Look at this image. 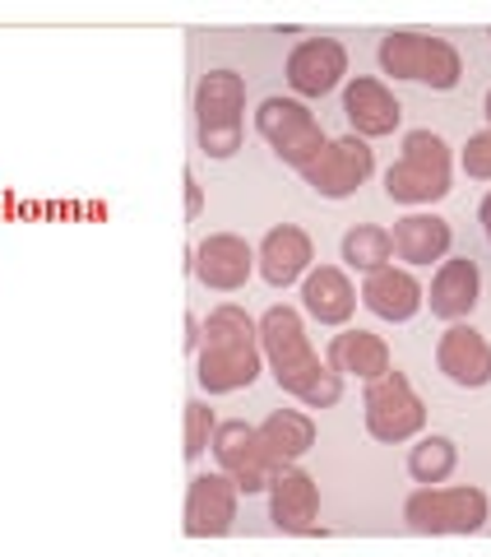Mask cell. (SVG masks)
<instances>
[{"label":"cell","instance_id":"cell-1","mask_svg":"<svg viewBox=\"0 0 491 557\" xmlns=\"http://www.w3.org/2000/svg\"><path fill=\"white\" fill-rule=\"evenodd\" d=\"M265 372V354H260V321L237 302H218L204 317V339L196 354V381L204 395H232L255 386Z\"/></svg>","mask_w":491,"mask_h":557},{"label":"cell","instance_id":"cell-2","mask_svg":"<svg viewBox=\"0 0 491 557\" xmlns=\"http://www.w3.org/2000/svg\"><path fill=\"white\" fill-rule=\"evenodd\" d=\"M454 182V153L436 131H408L403 153L385 172V196L394 205H436L450 196Z\"/></svg>","mask_w":491,"mask_h":557},{"label":"cell","instance_id":"cell-3","mask_svg":"<svg viewBox=\"0 0 491 557\" xmlns=\"http://www.w3.org/2000/svg\"><path fill=\"white\" fill-rule=\"evenodd\" d=\"M196 139L204 159H232L246 139V79L237 70H209L196 84Z\"/></svg>","mask_w":491,"mask_h":557},{"label":"cell","instance_id":"cell-4","mask_svg":"<svg viewBox=\"0 0 491 557\" xmlns=\"http://www.w3.org/2000/svg\"><path fill=\"white\" fill-rule=\"evenodd\" d=\"M260 354H265L269 376L297 399H302L311 381L329 368V362H320V354L311 348L302 311L288 307V302H278V307H269L265 317H260Z\"/></svg>","mask_w":491,"mask_h":557},{"label":"cell","instance_id":"cell-5","mask_svg":"<svg viewBox=\"0 0 491 557\" xmlns=\"http://www.w3.org/2000/svg\"><path fill=\"white\" fill-rule=\"evenodd\" d=\"M380 70L408 84H427L436 94H450L464 79V61L454 51L450 38L436 33H417V28H399L380 38Z\"/></svg>","mask_w":491,"mask_h":557},{"label":"cell","instance_id":"cell-6","mask_svg":"<svg viewBox=\"0 0 491 557\" xmlns=\"http://www.w3.org/2000/svg\"><path fill=\"white\" fill-rule=\"evenodd\" d=\"M255 131L274 149V159H284L297 172H302L315 153L329 145L325 126L315 121V112L306 108V102L302 98H284V94H274V98H265L255 108Z\"/></svg>","mask_w":491,"mask_h":557},{"label":"cell","instance_id":"cell-7","mask_svg":"<svg viewBox=\"0 0 491 557\" xmlns=\"http://www.w3.org/2000/svg\"><path fill=\"white\" fill-rule=\"evenodd\" d=\"M487 493L473 483L454 487H417L403 502V520L417 534H478L487 525Z\"/></svg>","mask_w":491,"mask_h":557},{"label":"cell","instance_id":"cell-8","mask_svg":"<svg viewBox=\"0 0 491 557\" xmlns=\"http://www.w3.org/2000/svg\"><path fill=\"white\" fill-rule=\"evenodd\" d=\"M362 413H366V432L385 446H399V442H413L417 432L427 428V405L423 395L413 391V381L403 372H385L380 381H366V395H362Z\"/></svg>","mask_w":491,"mask_h":557},{"label":"cell","instance_id":"cell-9","mask_svg":"<svg viewBox=\"0 0 491 557\" xmlns=\"http://www.w3.org/2000/svg\"><path fill=\"white\" fill-rule=\"evenodd\" d=\"M372 172H376V149L362 135H343V139H329L302 168V182L325 200H348L357 186L372 182Z\"/></svg>","mask_w":491,"mask_h":557},{"label":"cell","instance_id":"cell-10","mask_svg":"<svg viewBox=\"0 0 491 557\" xmlns=\"http://www.w3.org/2000/svg\"><path fill=\"white\" fill-rule=\"evenodd\" d=\"M214 460H218V474H227L246 497L251 493H269V479L278 474L274 456L265 450V442H260V432L251 423H218L214 432Z\"/></svg>","mask_w":491,"mask_h":557},{"label":"cell","instance_id":"cell-11","mask_svg":"<svg viewBox=\"0 0 491 557\" xmlns=\"http://www.w3.org/2000/svg\"><path fill=\"white\" fill-rule=\"evenodd\" d=\"M241 487L227 474H196L186 487V534L190 539H218L237 525Z\"/></svg>","mask_w":491,"mask_h":557},{"label":"cell","instance_id":"cell-12","mask_svg":"<svg viewBox=\"0 0 491 557\" xmlns=\"http://www.w3.org/2000/svg\"><path fill=\"white\" fill-rule=\"evenodd\" d=\"M190 270H196L204 288L237 293V288H246V278L255 274V247L237 233H214L190 251Z\"/></svg>","mask_w":491,"mask_h":557},{"label":"cell","instance_id":"cell-13","mask_svg":"<svg viewBox=\"0 0 491 557\" xmlns=\"http://www.w3.org/2000/svg\"><path fill=\"white\" fill-rule=\"evenodd\" d=\"M348 75V47L339 38H306L292 47L288 57V84L302 98H325L335 94Z\"/></svg>","mask_w":491,"mask_h":557},{"label":"cell","instance_id":"cell-14","mask_svg":"<svg viewBox=\"0 0 491 557\" xmlns=\"http://www.w3.org/2000/svg\"><path fill=\"white\" fill-rule=\"evenodd\" d=\"M269 520H274V530H284V534L315 530V520H320V487H315L306 469L284 465L269 479Z\"/></svg>","mask_w":491,"mask_h":557},{"label":"cell","instance_id":"cell-15","mask_svg":"<svg viewBox=\"0 0 491 557\" xmlns=\"http://www.w3.org/2000/svg\"><path fill=\"white\" fill-rule=\"evenodd\" d=\"M436 368L445 372V381L464 391H482L491 381V344L482 330H473L468 321L450 325L441 339H436Z\"/></svg>","mask_w":491,"mask_h":557},{"label":"cell","instance_id":"cell-16","mask_svg":"<svg viewBox=\"0 0 491 557\" xmlns=\"http://www.w3.org/2000/svg\"><path fill=\"white\" fill-rule=\"evenodd\" d=\"M311 260H315V247H311L306 228H297V223H278V228H269L265 242L255 247V270L265 274L269 288L302 284L311 274Z\"/></svg>","mask_w":491,"mask_h":557},{"label":"cell","instance_id":"cell-17","mask_svg":"<svg viewBox=\"0 0 491 557\" xmlns=\"http://www.w3.org/2000/svg\"><path fill=\"white\" fill-rule=\"evenodd\" d=\"M343 116H348V126H353V135L376 139V135L399 131L403 108H399V98L390 94L385 79L357 75V79H348V89H343Z\"/></svg>","mask_w":491,"mask_h":557},{"label":"cell","instance_id":"cell-18","mask_svg":"<svg viewBox=\"0 0 491 557\" xmlns=\"http://www.w3.org/2000/svg\"><path fill=\"white\" fill-rule=\"evenodd\" d=\"M362 307L372 311V317L380 321H390V325H403V321H413L417 311H423L427 302V288L413 278V270H399V265H385L376 274H366L362 278Z\"/></svg>","mask_w":491,"mask_h":557},{"label":"cell","instance_id":"cell-19","mask_svg":"<svg viewBox=\"0 0 491 557\" xmlns=\"http://www.w3.org/2000/svg\"><path fill=\"white\" fill-rule=\"evenodd\" d=\"M478 298H482L478 260H468V256H450V260H441V270L431 274V293H427L431 317H441V321H450V325H459V321L473 317Z\"/></svg>","mask_w":491,"mask_h":557},{"label":"cell","instance_id":"cell-20","mask_svg":"<svg viewBox=\"0 0 491 557\" xmlns=\"http://www.w3.org/2000/svg\"><path fill=\"white\" fill-rule=\"evenodd\" d=\"M302 307L311 321L320 325H348L357 311V288L343 265H311L302 278Z\"/></svg>","mask_w":491,"mask_h":557},{"label":"cell","instance_id":"cell-21","mask_svg":"<svg viewBox=\"0 0 491 557\" xmlns=\"http://www.w3.org/2000/svg\"><path fill=\"white\" fill-rule=\"evenodd\" d=\"M325 362L339 376H357V381H380L394 368L390 344H385L380 335H372V330H343V335H335L325 348Z\"/></svg>","mask_w":491,"mask_h":557},{"label":"cell","instance_id":"cell-22","mask_svg":"<svg viewBox=\"0 0 491 557\" xmlns=\"http://www.w3.org/2000/svg\"><path fill=\"white\" fill-rule=\"evenodd\" d=\"M390 242H394V256L403 265H431V260H450L454 228L441 214H403L394 223Z\"/></svg>","mask_w":491,"mask_h":557},{"label":"cell","instance_id":"cell-23","mask_svg":"<svg viewBox=\"0 0 491 557\" xmlns=\"http://www.w3.org/2000/svg\"><path fill=\"white\" fill-rule=\"evenodd\" d=\"M255 432H260V442H265V450L274 456L278 469L297 465L315 446V418L302 409H274Z\"/></svg>","mask_w":491,"mask_h":557},{"label":"cell","instance_id":"cell-24","mask_svg":"<svg viewBox=\"0 0 491 557\" xmlns=\"http://www.w3.org/2000/svg\"><path fill=\"white\" fill-rule=\"evenodd\" d=\"M394 256V242H390V228H380V223H357V228L343 233V247H339V260L348 270L357 274H376L390 265Z\"/></svg>","mask_w":491,"mask_h":557},{"label":"cell","instance_id":"cell-25","mask_svg":"<svg viewBox=\"0 0 491 557\" xmlns=\"http://www.w3.org/2000/svg\"><path fill=\"white\" fill-rule=\"evenodd\" d=\"M454 465H459V446H454L450 437H441V432H431V437H423L408 450V474L423 487L445 483L454 474Z\"/></svg>","mask_w":491,"mask_h":557},{"label":"cell","instance_id":"cell-26","mask_svg":"<svg viewBox=\"0 0 491 557\" xmlns=\"http://www.w3.org/2000/svg\"><path fill=\"white\" fill-rule=\"evenodd\" d=\"M214 432H218V418L204 399H190L186 405V460H204V450L214 446Z\"/></svg>","mask_w":491,"mask_h":557},{"label":"cell","instance_id":"cell-27","mask_svg":"<svg viewBox=\"0 0 491 557\" xmlns=\"http://www.w3.org/2000/svg\"><path fill=\"white\" fill-rule=\"evenodd\" d=\"M459 168H464V177H473V182H491V126L478 131V135H468V145L459 153Z\"/></svg>","mask_w":491,"mask_h":557},{"label":"cell","instance_id":"cell-28","mask_svg":"<svg viewBox=\"0 0 491 557\" xmlns=\"http://www.w3.org/2000/svg\"><path fill=\"white\" fill-rule=\"evenodd\" d=\"M200 209H204V190H200V182H196V172H186V214L200 219Z\"/></svg>","mask_w":491,"mask_h":557},{"label":"cell","instance_id":"cell-29","mask_svg":"<svg viewBox=\"0 0 491 557\" xmlns=\"http://www.w3.org/2000/svg\"><path fill=\"white\" fill-rule=\"evenodd\" d=\"M200 339H204V321L186 317V348H190V354H200Z\"/></svg>","mask_w":491,"mask_h":557},{"label":"cell","instance_id":"cell-30","mask_svg":"<svg viewBox=\"0 0 491 557\" xmlns=\"http://www.w3.org/2000/svg\"><path fill=\"white\" fill-rule=\"evenodd\" d=\"M478 219H482V228H487V242H491V190L482 196V205H478Z\"/></svg>","mask_w":491,"mask_h":557},{"label":"cell","instance_id":"cell-31","mask_svg":"<svg viewBox=\"0 0 491 557\" xmlns=\"http://www.w3.org/2000/svg\"><path fill=\"white\" fill-rule=\"evenodd\" d=\"M487 121H491V89H487Z\"/></svg>","mask_w":491,"mask_h":557}]
</instances>
